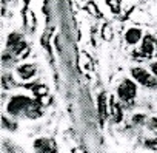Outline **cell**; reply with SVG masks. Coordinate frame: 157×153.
I'll return each mask as SVG.
<instances>
[{
	"label": "cell",
	"instance_id": "obj_1",
	"mask_svg": "<svg viewBox=\"0 0 157 153\" xmlns=\"http://www.w3.org/2000/svg\"><path fill=\"white\" fill-rule=\"evenodd\" d=\"M6 110L13 116H26V118H37L40 116L42 107L28 96H14L6 105Z\"/></svg>",
	"mask_w": 157,
	"mask_h": 153
},
{
	"label": "cell",
	"instance_id": "obj_2",
	"mask_svg": "<svg viewBox=\"0 0 157 153\" xmlns=\"http://www.w3.org/2000/svg\"><path fill=\"white\" fill-rule=\"evenodd\" d=\"M117 96H119L120 101H123L126 104H131L137 96V85L131 79H123L122 84L117 88Z\"/></svg>",
	"mask_w": 157,
	"mask_h": 153
},
{
	"label": "cell",
	"instance_id": "obj_3",
	"mask_svg": "<svg viewBox=\"0 0 157 153\" xmlns=\"http://www.w3.org/2000/svg\"><path fill=\"white\" fill-rule=\"evenodd\" d=\"M131 76L143 87H148V88H155L157 87V78L152 73H148L145 68H140V66L132 68L131 70Z\"/></svg>",
	"mask_w": 157,
	"mask_h": 153
},
{
	"label": "cell",
	"instance_id": "obj_4",
	"mask_svg": "<svg viewBox=\"0 0 157 153\" xmlns=\"http://www.w3.org/2000/svg\"><path fill=\"white\" fill-rule=\"evenodd\" d=\"M6 48L14 54H20L23 50H26V42L22 39V34L11 33L8 36V40H6Z\"/></svg>",
	"mask_w": 157,
	"mask_h": 153
},
{
	"label": "cell",
	"instance_id": "obj_5",
	"mask_svg": "<svg viewBox=\"0 0 157 153\" xmlns=\"http://www.w3.org/2000/svg\"><path fill=\"white\" fill-rule=\"evenodd\" d=\"M140 53L143 54V57H152V54L155 53V39L151 34H146L142 37Z\"/></svg>",
	"mask_w": 157,
	"mask_h": 153
},
{
	"label": "cell",
	"instance_id": "obj_6",
	"mask_svg": "<svg viewBox=\"0 0 157 153\" xmlns=\"http://www.w3.org/2000/svg\"><path fill=\"white\" fill-rule=\"evenodd\" d=\"M34 150L36 151H40V153H54L57 151L54 142L48 138H39L34 141Z\"/></svg>",
	"mask_w": 157,
	"mask_h": 153
},
{
	"label": "cell",
	"instance_id": "obj_7",
	"mask_svg": "<svg viewBox=\"0 0 157 153\" xmlns=\"http://www.w3.org/2000/svg\"><path fill=\"white\" fill-rule=\"evenodd\" d=\"M36 71H37V66L33 65V63H23V65H20L19 70H17L20 79H23V81H28V79L34 78Z\"/></svg>",
	"mask_w": 157,
	"mask_h": 153
},
{
	"label": "cell",
	"instance_id": "obj_8",
	"mask_svg": "<svg viewBox=\"0 0 157 153\" xmlns=\"http://www.w3.org/2000/svg\"><path fill=\"white\" fill-rule=\"evenodd\" d=\"M142 37H143V34L139 28H129L125 34V40L128 45H136V43L142 42Z\"/></svg>",
	"mask_w": 157,
	"mask_h": 153
},
{
	"label": "cell",
	"instance_id": "obj_9",
	"mask_svg": "<svg viewBox=\"0 0 157 153\" xmlns=\"http://www.w3.org/2000/svg\"><path fill=\"white\" fill-rule=\"evenodd\" d=\"M97 107H99V116H100V124L105 122L108 113H106V98H105V93H100L99 95V99H97Z\"/></svg>",
	"mask_w": 157,
	"mask_h": 153
},
{
	"label": "cell",
	"instance_id": "obj_10",
	"mask_svg": "<svg viewBox=\"0 0 157 153\" xmlns=\"http://www.w3.org/2000/svg\"><path fill=\"white\" fill-rule=\"evenodd\" d=\"M111 108H113V119L116 122H120L122 121V107L116 102L114 98H111Z\"/></svg>",
	"mask_w": 157,
	"mask_h": 153
},
{
	"label": "cell",
	"instance_id": "obj_11",
	"mask_svg": "<svg viewBox=\"0 0 157 153\" xmlns=\"http://www.w3.org/2000/svg\"><path fill=\"white\" fill-rule=\"evenodd\" d=\"M105 2H106V5L111 8V11H113L114 14L120 13V0H105Z\"/></svg>",
	"mask_w": 157,
	"mask_h": 153
},
{
	"label": "cell",
	"instance_id": "obj_12",
	"mask_svg": "<svg viewBox=\"0 0 157 153\" xmlns=\"http://www.w3.org/2000/svg\"><path fill=\"white\" fill-rule=\"evenodd\" d=\"M145 147L149 148V150H157V136L152 138V139H146L145 141Z\"/></svg>",
	"mask_w": 157,
	"mask_h": 153
},
{
	"label": "cell",
	"instance_id": "obj_13",
	"mask_svg": "<svg viewBox=\"0 0 157 153\" xmlns=\"http://www.w3.org/2000/svg\"><path fill=\"white\" fill-rule=\"evenodd\" d=\"M148 128H149L154 135H157V118L149 119V122H148Z\"/></svg>",
	"mask_w": 157,
	"mask_h": 153
},
{
	"label": "cell",
	"instance_id": "obj_14",
	"mask_svg": "<svg viewBox=\"0 0 157 153\" xmlns=\"http://www.w3.org/2000/svg\"><path fill=\"white\" fill-rule=\"evenodd\" d=\"M111 28H109V25H106L105 28H103V39L105 40H111Z\"/></svg>",
	"mask_w": 157,
	"mask_h": 153
},
{
	"label": "cell",
	"instance_id": "obj_15",
	"mask_svg": "<svg viewBox=\"0 0 157 153\" xmlns=\"http://www.w3.org/2000/svg\"><path fill=\"white\" fill-rule=\"evenodd\" d=\"M143 121H145V116H143V115H136V116L132 118V122H134V124H143Z\"/></svg>",
	"mask_w": 157,
	"mask_h": 153
},
{
	"label": "cell",
	"instance_id": "obj_16",
	"mask_svg": "<svg viewBox=\"0 0 157 153\" xmlns=\"http://www.w3.org/2000/svg\"><path fill=\"white\" fill-rule=\"evenodd\" d=\"M2 121H3V127H8L10 130H14L16 128V125H13L11 121H6V118H2Z\"/></svg>",
	"mask_w": 157,
	"mask_h": 153
},
{
	"label": "cell",
	"instance_id": "obj_17",
	"mask_svg": "<svg viewBox=\"0 0 157 153\" xmlns=\"http://www.w3.org/2000/svg\"><path fill=\"white\" fill-rule=\"evenodd\" d=\"M151 73L157 78V62H154V63H151Z\"/></svg>",
	"mask_w": 157,
	"mask_h": 153
},
{
	"label": "cell",
	"instance_id": "obj_18",
	"mask_svg": "<svg viewBox=\"0 0 157 153\" xmlns=\"http://www.w3.org/2000/svg\"><path fill=\"white\" fill-rule=\"evenodd\" d=\"M155 53H157V40H155Z\"/></svg>",
	"mask_w": 157,
	"mask_h": 153
}]
</instances>
